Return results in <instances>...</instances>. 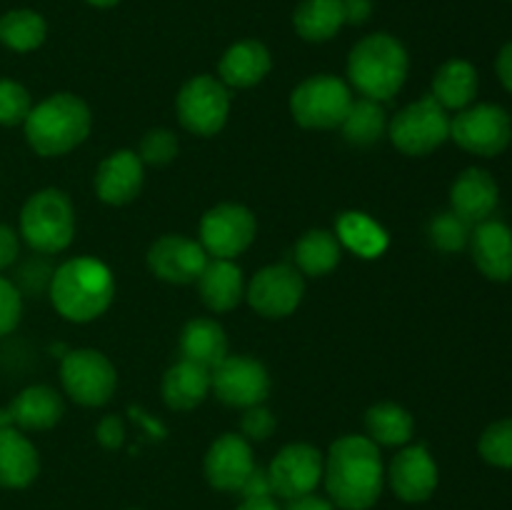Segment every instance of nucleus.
<instances>
[{"label":"nucleus","mask_w":512,"mask_h":510,"mask_svg":"<svg viewBox=\"0 0 512 510\" xmlns=\"http://www.w3.org/2000/svg\"><path fill=\"white\" fill-rule=\"evenodd\" d=\"M478 450L485 463L512 470V418L488 425L480 435Z\"/></svg>","instance_id":"nucleus-34"},{"label":"nucleus","mask_w":512,"mask_h":510,"mask_svg":"<svg viewBox=\"0 0 512 510\" xmlns=\"http://www.w3.org/2000/svg\"><path fill=\"white\" fill-rule=\"evenodd\" d=\"M210 388L220 403L230 408H253L263 405L270 393V375L260 360L248 355H228L210 370Z\"/></svg>","instance_id":"nucleus-12"},{"label":"nucleus","mask_w":512,"mask_h":510,"mask_svg":"<svg viewBox=\"0 0 512 510\" xmlns=\"http://www.w3.org/2000/svg\"><path fill=\"white\" fill-rule=\"evenodd\" d=\"M198 290L203 303L213 313H228V310H233L245 298L243 270L233 260H208L198 278Z\"/></svg>","instance_id":"nucleus-24"},{"label":"nucleus","mask_w":512,"mask_h":510,"mask_svg":"<svg viewBox=\"0 0 512 510\" xmlns=\"http://www.w3.org/2000/svg\"><path fill=\"white\" fill-rule=\"evenodd\" d=\"M365 430L375 445H405L415 433V420L403 405L378 403L365 413Z\"/></svg>","instance_id":"nucleus-30"},{"label":"nucleus","mask_w":512,"mask_h":510,"mask_svg":"<svg viewBox=\"0 0 512 510\" xmlns=\"http://www.w3.org/2000/svg\"><path fill=\"white\" fill-rule=\"evenodd\" d=\"M175 110H178L180 125L188 133L200 135V138L218 135L228 123V85H223L213 75H195L180 88Z\"/></svg>","instance_id":"nucleus-8"},{"label":"nucleus","mask_w":512,"mask_h":510,"mask_svg":"<svg viewBox=\"0 0 512 510\" xmlns=\"http://www.w3.org/2000/svg\"><path fill=\"white\" fill-rule=\"evenodd\" d=\"M338 238L345 240L348 248L363 258H375L385 250L388 238L383 228L375 220H370L365 213H343L338 220Z\"/></svg>","instance_id":"nucleus-33"},{"label":"nucleus","mask_w":512,"mask_h":510,"mask_svg":"<svg viewBox=\"0 0 512 510\" xmlns=\"http://www.w3.org/2000/svg\"><path fill=\"white\" fill-rule=\"evenodd\" d=\"M340 128H343V138L360 148L378 143L388 130V115H385L383 103L368 98L353 100Z\"/></svg>","instance_id":"nucleus-31"},{"label":"nucleus","mask_w":512,"mask_h":510,"mask_svg":"<svg viewBox=\"0 0 512 510\" xmlns=\"http://www.w3.org/2000/svg\"><path fill=\"white\" fill-rule=\"evenodd\" d=\"M293 25L308 43H325L345 25L343 0H303L295 8Z\"/></svg>","instance_id":"nucleus-28"},{"label":"nucleus","mask_w":512,"mask_h":510,"mask_svg":"<svg viewBox=\"0 0 512 510\" xmlns=\"http://www.w3.org/2000/svg\"><path fill=\"white\" fill-rule=\"evenodd\" d=\"M253 470V448L243 435H220L205 455V478L215 490H223V493H240Z\"/></svg>","instance_id":"nucleus-17"},{"label":"nucleus","mask_w":512,"mask_h":510,"mask_svg":"<svg viewBox=\"0 0 512 510\" xmlns=\"http://www.w3.org/2000/svg\"><path fill=\"white\" fill-rule=\"evenodd\" d=\"M45 35H48V25H45L43 15L35 10H8L0 18V43L15 53H30V50L40 48Z\"/></svg>","instance_id":"nucleus-32"},{"label":"nucleus","mask_w":512,"mask_h":510,"mask_svg":"<svg viewBox=\"0 0 512 510\" xmlns=\"http://www.w3.org/2000/svg\"><path fill=\"white\" fill-rule=\"evenodd\" d=\"M388 135L400 153L423 158L450 138L448 110L433 95H425L395 113L388 123Z\"/></svg>","instance_id":"nucleus-6"},{"label":"nucleus","mask_w":512,"mask_h":510,"mask_svg":"<svg viewBox=\"0 0 512 510\" xmlns=\"http://www.w3.org/2000/svg\"><path fill=\"white\" fill-rule=\"evenodd\" d=\"M258 233L255 215L240 203H220L200 220V245L213 258L233 260L250 248Z\"/></svg>","instance_id":"nucleus-11"},{"label":"nucleus","mask_w":512,"mask_h":510,"mask_svg":"<svg viewBox=\"0 0 512 510\" xmlns=\"http://www.w3.org/2000/svg\"><path fill=\"white\" fill-rule=\"evenodd\" d=\"M208 263V253L200 243L185 235H163L148 250V268L155 278L165 283L188 285L195 283Z\"/></svg>","instance_id":"nucleus-15"},{"label":"nucleus","mask_w":512,"mask_h":510,"mask_svg":"<svg viewBox=\"0 0 512 510\" xmlns=\"http://www.w3.org/2000/svg\"><path fill=\"white\" fill-rule=\"evenodd\" d=\"M40 458L35 445L13 425L0 428V485L10 490L28 488L38 478Z\"/></svg>","instance_id":"nucleus-22"},{"label":"nucleus","mask_w":512,"mask_h":510,"mask_svg":"<svg viewBox=\"0 0 512 510\" xmlns=\"http://www.w3.org/2000/svg\"><path fill=\"white\" fill-rule=\"evenodd\" d=\"M478 95V70L463 58H453L438 68L433 78V98L445 110H463Z\"/></svg>","instance_id":"nucleus-27"},{"label":"nucleus","mask_w":512,"mask_h":510,"mask_svg":"<svg viewBox=\"0 0 512 510\" xmlns=\"http://www.w3.org/2000/svg\"><path fill=\"white\" fill-rule=\"evenodd\" d=\"M330 503L343 510H368L383 493L385 468L378 445L365 435L335 440L323 463Z\"/></svg>","instance_id":"nucleus-1"},{"label":"nucleus","mask_w":512,"mask_h":510,"mask_svg":"<svg viewBox=\"0 0 512 510\" xmlns=\"http://www.w3.org/2000/svg\"><path fill=\"white\" fill-rule=\"evenodd\" d=\"M20 235L43 255H55L73 243L75 208L58 188H45L30 195L20 210Z\"/></svg>","instance_id":"nucleus-5"},{"label":"nucleus","mask_w":512,"mask_h":510,"mask_svg":"<svg viewBox=\"0 0 512 510\" xmlns=\"http://www.w3.org/2000/svg\"><path fill=\"white\" fill-rule=\"evenodd\" d=\"M133 510H138V508H133Z\"/></svg>","instance_id":"nucleus-48"},{"label":"nucleus","mask_w":512,"mask_h":510,"mask_svg":"<svg viewBox=\"0 0 512 510\" xmlns=\"http://www.w3.org/2000/svg\"><path fill=\"white\" fill-rule=\"evenodd\" d=\"M270 50L260 40H240L220 58V83L230 88H253L270 73Z\"/></svg>","instance_id":"nucleus-23"},{"label":"nucleus","mask_w":512,"mask_h":510,"mask_svg":"<svg viewBox=\"0 0 512 510\" xmlns=\"http://www.w3.org/2000/svg\"><path fill=\"white\" fill-rule=\"evenodd\" d=\"M85 3L95 5V8H113V5H118L120 0H85Z\"/></svg>","instance_id":"nucleus-47"},{"label":"nucleus","mask_w":512,"mask_h":510,"mask_svg":"<svg viewBox=\"0 0 512 510\" xmlns=\"http://www.w3.org/2000/svg\"><path fill=\"white\" fill-rule=\"evenodd\" d=\"M30 93L20 83L8 78H0V125H20L28 118Z\"/></svg>","instance_id":"nucleus-36"},{"label":"nucleus","mask_w":512,"mask_h":510,"mask_svg":"<svg viewBox=\"0 0 512 510\" xmlns=\"http://www.w3.org/2000/svg\"><path fill=\"white\" fill-rule=\"evenodd\" d=\"M18 253H20V243L15 230L8 228V225H0V270L13 265L15 258H18Z\"/></svg>","instance_id":"nucleus-41"},{"label":"nucleus","mask_w":512,"mask_h":510,"mask_svg":"<svg viewBox=\"0 0 512 510\" xmlns=\"http://www.w3.org/2000/svg\"><path fill=\"white\" fill-rule=\"evenodd\" d=\"M495 73H498L503 88L512 93V43L503 45L498 53V60H495Z\"/></svg>","instance_id":"nucleus-44"},{"label":"nucleus","mask_w":512,"mask_h":510,"mask_svg":"<svg viewBox=\"0 0 512 510\" xmlns=\"http://www.w3.org/2000/svg\"><path fill=\"white\" fill-rule=\"evenodd\" d=\"M240 428H243V433L248 435V438L265 440L275 430V418L268 408H263V405H253V408H245Z\"/></svg>","instance_id":"nucleus-39"},{"label":"nucleus","mask_w":512,"mask_h":510,"mask_svg":"<svg viewBox=\"0 0 512 510\" xmlns=\"http://www.w3.org/2000/svg\"><path fill=\"white\" fill-rule=\"evenodd\" d=\"M65 413L63 398L48 385H30L20 390L8 405V410L0 413V428L13 425L23 430H48L60 423Z\"/></svg>","instance_id":"nucleus-21"},{"label":"nucleus","mask_w":512,"mask_h":510,"mask_svg":"<svg viewBox=\"0 0 512 510\" xmlns=\"http://www.w3.org/2000/svg\"><path fill=\"white\" fill-rule=\"evenodd\" d=\"M388 483L405 503H425L438 488V465L425 445H405L388 465Z\"/></svg>","instance_id":"nucleus-16"},{"label":"nucleus","mask_w":512,"mask_h":510,"mask_svg":"<svg viewBox=\"0 0 512 510\" xmlns=\"http://www.w3.org/2000/svg\"><path fill=\"white\" fill-rule=\"evenodd\" d=\"M353 93L345 80L335 75H313L290 95V113L295 123L310 130L340 128L353 105Z\"/></svg>","instance_id":"nucleus-7"},{"label":"nucleus","mask_w":512,"mask_h":510,"mask_svg":"<svg viewBox=\"0 0 512 510\" xmlns=\"http://www.w3.org/2000/svg\"><path fill=\"white\" fill-rule=\"evenodd\" d=\"M210 393V370L180 358L163 375V398L173 410H193Z\"/></svg>","instance_id":"nucleus-26"},{"label":"nucleus","mask_w":512,"mask_h":510,"mask_svg":"<svg viewBox=\"0 0 512 510\" xmlns=\"http://www.w3.org/2000/svg\"><path fill=\"white\" fill-rule=\"evenodd\" d=\"M430 240H433L435 248L445 250V253H458L468 245L470 240V225L463 218L450 210V213L435 215L433 223H430Z\"/></svg>","instance_id":"nucleus-35"},{"label":"nucleus","mask_w":512,"mask_h":510,"mask_svg":"<svg viewBox=\"0 0 512 510\" xmlns=\"http://www.w3.org/2000/svg\"><path fill=\"white\" fill-rule=\"evenodd\" d=\"M408 50L388 33L360 40L348 55V80L363 98L385 103L400 93L408 78Z\"/></svg>","instance_id":"nucleus-3"},{"label":"nucleus","mask_w":512,"mask_h":510,"mask_svg":"<svg viewBox=\"0 0 512 510\" xmlns=\"http://www.w3.org/2000/svg\"><path fill=\"white\" fill-rule=\"evenodd\" d=\"M235 510H280V505L275 503L273 495H260V498H243Z\"/></svg>","instance_id":"nucleus-46"},{"label":"nucleus","mask_w":512,"mask_h":510,"mask_svg":"<svg viewBox=\"0 0 512 510\" xmlns=\"http://www.w3.org/2000/svg\"><path fill=\"white\" fill-rule=\"evenodd\" d=\"M345 23L360 25L370 18L373 13V0H343Z\"/></svg>","instance_id":"nucleus-43"},{"label":"nucleus","mask_w":512,"mask_h":510,"mask_svg":"<svg viewBox=\"0 0 512 510\" xmlns=\"http://www.w3.org/2000/svg\"><path fill=\"white\" fill-rule=\"evenodd\" d=\"M60 383L75 403L100 408L113 398L118 388V373L100 350L80 348L70 350L60 363Z\"/></svg>","instance_id":"nucleus-10"},{"label":"nucleus","mask_w":512,"mask_h":510,"mask_svg":"<svg viewBox=\"0 0 512 510\" xmlns=\"http://www.w3.org/2000/svg\"><path fill=\"white\" fill-rule=\"evenodd\" d=\"M450 138L468 153L495 158L512 140V115L495 103L463 108L450 120Z\"/></svg>","instance_id":"nucleus-9"},{"label":"nucleus","mask_w":512,"mask_h":510,"mask_svg":"<svg viewBox=\"0 0 512 510\" xmlns=\"http://www.w3.org/2000/svg\"><path fill=\"white\" fill-rule=\"evenodd\" d=\"M143 160L133 150H115L95 173V193L108 205H125L135 200L143 188Z\"/></svg>","instance_id":"nucleus-20"},{"label":"nucleus","mask_w":512,"mask_h":510,"mask_svg":"<svg viewBox=\"0 0 512 510\" xmlns=\"http://www.w3.org/2000/svg\"><path fill=\"white\" fill-rule=\"evenodd\" d=\"M90 108L73 93H55L30 108L25 118V140L43 158H55L78 148L90 133Z\"/></svg>","instance_id":"nucleus-4"},{"label":"nucleus","mask_w":512,"mask_h":510,"mask_svg":"<svg viewBox=\"0 0 512 510\" xmlns=\"http://www.w3.org/2000/svg\"><path fill=\"white\" fill-rule=\"evenodd\" d=\"M305 295V280L295 265L278 263L258 270L245 288L250 308L263 318H285L300 305Z\"/></svg>","instance_id":"nucleus-13"},{"label":"nucleus","mask_w":512,"mask_h":510,"mask_svg":"<svg viewBox=\"0 0 512 510\" xmlns=\"http://www.w3.org/2000/svg\"><path fill=\"white\" fill-rule=\"evenodd\" d=\"M180 358L213 370L228 358V335L213 318H195L180 333Z\"/></svg>","instance_id":"nucleus-25"},{"label":"nucleus","mask_w":512,"mask_h":510,"mask_svg":"<svg viewBox=\"0 0 512 510\" xmlns=\"http://www.w3.org/2000/svg\"><path fill=\"white\" fill-rule=\"evenodd\" d=\"M323 463V453L315 445H285L268 468L270 490L285 500H295L315 493L320 478H323Z\"/></svg>","instance_id":"nucleus-14"},{"label":"nucleus","mask_w":512,"mask_h":510,"mask_svg":"<svg viewBox=\"0 0 512 510\" xmlns=\"http://www.w3.org/2000/svg\"><path fill=\"white\" fill-rule=\"evenodd\" d=\"M470 253L480 273L495 283L512 280V228L503 220H485L470 233Z\"/></svg>","instance_id":"nucleus-18"},{"label":"nucleus","mask_w":512,"mask_h":510,"mask_svg":"<svg viewBox=\"0 0 512 510\" xmlns=\"http://www.w3.org/2000/svg\"><path fill=\"white\" fill-rule=\"evenodd\" d=\"M20 313H23L20 290L0 275V335H8L10 330H15V325L20 323Z\"/></svg>","instance_id":"nucleus-38"},{"label":"nucleus","mask_w":512,"mask_h":510,"mask_svg":"<svg viewBox=\"0 0 512 510\" xmlns=\"http://www.w3.org/2000/svg\"><path fill=\"white\" fill-rule=\"evenodd\" d=\"M340 255H343L340 238L323 228L308 230L298 240V245H295V263H298V270L305 275H313V278L328 275L330 270L338 268Z\"/></svg>","instance_id":"nucleus-29"},{"label":"nucleus","mask_w":512,"mask_h":510,"mask_svg":"<svg viewBox=\"0 0 512 510\" xmlns=\"http://www.w3.org/2000/svg\"><path fill=\"white\" fill-rule=\"evenodd\" d=\"M285 510H335V505L330 500L320 498V495H303V498L288 500V508Z\"/></svg>","instance_id":"nucleus-45"},{"label":"nucleus","mask_w":512,"mask_h":510,"mask_svg":"<svg viewBox=\"0 0 512 510\" xmlns=\"http://www.w3.org/2000/svg\"><path fill=\"white\" fill-rule=\"evenodd\" d=\"M123 438H125V430H123V423H120V418L108 415V418L100 420L98 440L105 445V448H120V445H123Z\"/></svg>","instance_id":"nucleus-40"},{"label":"nucleus","mask_w":512,"mask_h":510,"mask_svg":"<svg viewBox=\"0 0 512 510\" xmlns=\"http://www.w3.org/2000/svg\"><path fill=\"white\" fill-rule=\"evenodd\" d=\"M500 200V188L493 175L483 168H465L450 188V205L468 225L490 220Z\"/></svg>","instance_id":"nucleus-19"},{"label":"nucleus","mask_w":512,"mask_h":510,"mask_svg":"<svg viewBox=\"0 0 512 510\" xmlns=\"http://www.w3.org/2000/svg\"><path fill=\"white\" fill-rule=\"evenodd\" d=\"M178 155V138L168 128H153L140 140L138 158L143 165H168Z\"/></svg>","instance_id":"nucleus-37"},{"label":"nucleus","mask_w":512,"mask_h":510,"mask_svg":"<svg viewBox=\"0 0 512 510\" xmlns=\"http://www.w3.org/2000/svg\"><path fill=\"white\" fill-rule=\"evenodd\" d=\"M115 298L113 273L95 258H73L50 278V300L65 320L88 323L100 318Z\"/></svg>","instance_id":"nucleus-2"},{"label":"nucleus","mask_w":512,"mask_h":510,"mask_svg":"<svg viewBox=\"0 0 512 510\" xmlns=\"http://www.w3.org/2000/svg\"><path fill=\"white\" fill-rule=\"evenodd\" d=\"M270 493H273V490H270L268 470H260L258 465H255L250 478L245 480V485L240 488V495H243V498H260V495H270Z\"/></svg>","instance_id":"nucleus-42"}]
</instances>
